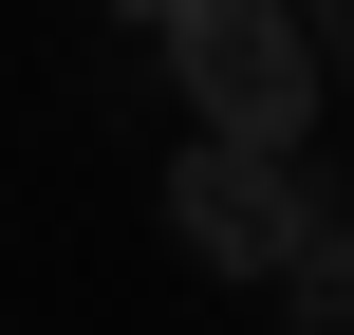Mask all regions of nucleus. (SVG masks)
Segmentation results:
<instances>
[{
    "mask_svg": "<svg viewBox=\"0 0 354 335\" xmlns=\"http://www.w3.org/2000/svg\"><path fill=\"white\" fill-rule=\"evenodd\" d=\"M168 75L205 112V149H280L299 168V131H317V19L299 0H187L168 19Z\"/></svg>",
    "mask_w": 354,
    "mask_h": 335,
    "instance_id": "f257e3e1",
    "label": "nucleus"
},
{
    "mask_svg": "<svg viewBox=\"0 0 354 335\" xmlns=\"http://www.w3.org/2000/svg\"><path fill=\"white\" fill-rule=\"evenodd\" d=\"M168 224H187V261H224V280H299L317 261V186L280 168V149H168Z\"/></svg>",
    "mask_w": 354,
    "mask_h": 335,
    "instance_id": "f03ea898",
    "label": "nucleus"
},
{
    "mask_svg": "<svg viewBox=\"0 0 354 335\" xmlns=\"http://www.w3.org/2000/svg\"><path fill=\"white\" fill-rule=\"evenodd\" d=\"M280 335H354V224H317V261L280 280Z\"/></svg>",
    "mask_w": 354,
    "mask_h": 335,
    "instance_id": "7ed1b4c3",
    "label": "nucleus"
},
{
    "mask_svg": "<svg viewBox=\"0 0 354 335\" xmlns=\"http://www.w3.org/2000/svg\"><path fill=\"white\" fill-rule=\"evenodd\" d=\"M299 19H317V75H354V0H299Z\"/></svg>",
    "mask_w": 354,
    "mask_h": 335,
    "instance_id": "20e7f679",
    "label": "nucleus"
},
{
    "mask_svg": "<svg viewBox=\"0 0 354 335\" xmlns=\"http://www.w3.org/2000/svg\"><path fill=\"white\" fill-rule=\"evenodd\" d=\"M112 19H131V37H168V19H187V0H112Z\"/></svg>",
    "mask_w": 354,
    "mask_h": 335,
    "instance_id": "39448f33",
    "label": "nucleus"
}]
</instances>
